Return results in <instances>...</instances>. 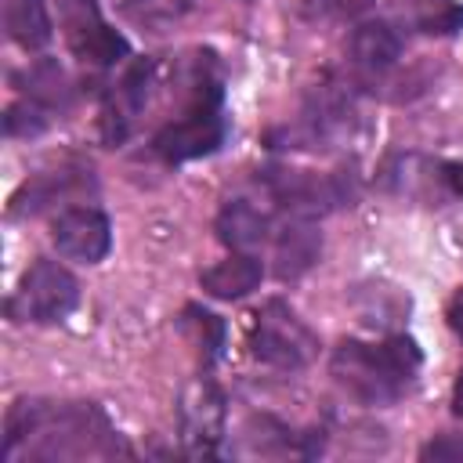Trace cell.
<instances>
[{"label": "cell", "instance_id": "cell-10", "mask_svg": "<svg viewBox=\"0 0 463 463\" xmlns=\"http://www.w3.org/2000/svg\"><path fill=\"white\" fill-rule=\"evenodd\" d=\"M51 242L65 260L98 264L112 246V224L98 206H65L51 221Z\"/></svg>", "mask_w": 463, "mask_h": 463}, {"label": "cell", "instance_id": "cell-7", "mask_svg": "<svg viewBox=\"0 0 463 463\" xmlns=\"http://www.w3.org/2000/svg\"><path fill=\"white\" fill-rule=\"evenodd\" d=\"M264 188L293 217H322L336 206H351V199H354V177L344 174V170H336V174L268 170Z\"/></svg>", "mask_w": 463, "mask_h": 463}, {"label": "cell", "instance_id": "cell-14", "mask_svg": "<svg viewBox=\"0 0 463 463\" xmlns=\"http://www.w3.org/2000/svg\"><path fill=\"white\" fill-rule=\"evenodd\" d=\"M260 279H264L260 257H253L250 250H235L232 257H224L213 268H206L199 275V286L213 300H242L246 293H253L260 286Z\"/></svg>", "mask_w": 463, "mask_h": 463}, {"label": "cell", "instance_id": "cell-4", "mask_svg": "<svg viewBox=\"0 0 463 463\" xmlns=\"http://www.w3.org/2000/svg\"><path fill=\"white\" fill-rule=\"evenodd\" d=\"M354 127H358L354 94L344 83H318L307 94V101L300 109V119L293 127H286V145L282 148L326 152V148H336V145L351 141Z\"/></svg>", "mask_w": 463, "mask_h": 463}, {"label": "cell", "instance_id": "cell-24", "mask_svg": "<svg viewBox=\"0 0 463 463\" xmlns=\"http://www.w3.org/2000/svg\"><path fill=\"white\" fill-rule=\"evenodd\" d=\"M449 326H452V333L463 336V293H456L449 304Z\"/></svg>", "mask_w": 463, "mask_h": 463}, {"label": "cell", "instance_id": "cell-5", "mask_svg": "<svg viewBox=\"0 0 463 463\" xmlns=\"http://www.w3.org/2000/svg\"><path fill=\"white\" fill-rule=\"evenodd\" d=\"M250 351L257 362H264L268 369L279 373H297L304 369L315 351H318V336L297 318V311L282 300H268L250 326Z\"/></svg>", "mask_w": 463, "mask_h": 463}, {"label": "cell", "instance_id": "cell-18", "mask_svg": "<svg viewBox=\"0 0 463 463\" xmlns=\"http://www.w3.org/2000/svg\"><path fill=\"white\" fill-rule=\"evenodd\" d=\"M402 14L412 29L427 36H452L463 29V4L459 0H402Z\"/></svg>", "mask_w": 463, "mask_h": 463}, {"label": "cell", "instance_id": "cell-1", "mask_svg": "<svg viewBox=\"0 0 463 463\" xmlns=\"http://www.w3.org/2000/svg\"><path fill=\"white\" fill-rule=\"evenodd\" d=\"M423 365V351L412 336H387L380 344L340 340L329 358V373L340 391L358 405H394L409 394Z\"/></svg>", "mask_w": 463, "mask_h": 463}, {"label": "cell", "instance_id": "cell-22", "mask_svg": "<svg viewBox=\"0 0 463 463\" xmlns=\"http://www.w3.org/2000/svg\"><path fill=\"white\" fill-rule=\"evenodd\" d=\"M373 0H300V14L307 22H347L362 14Z\"/></svg>", "mask_w": 463, "mask_h": 463}, {"label": "cell", "instance_id": "cell-12", "mask_svg": "<svg viewBox=\"0 0 463 463\" xmlns=\"http://www.w3.org/2000/svg\"><path fill=\"white\" fill-rule=\"evenodd\" d=\"M347 54H351V65L362 76L376 80V76H383V72H391L398 65V58H402V33L391 22H383V18L362 22L351 33Z\"/></svg>", "mask_w": 463, "mask_h": 463}, {"label": "cell", "instance_id": "cell-13", "mask_svg": "<svg viewBox=\"0 0 463 463\" xmlns=\"http://www.w3.org/2000/svg\"><path fill=\"white\" fill-rule=\"evenodd\" d=\"M322 253V232L315 217H289L275 239V275L282 282L300 279Z\"/></svg>", "mask_w": 463, "mask_h": 463}, {"label": "cell", "instance_id": "cell-25", "mask_svg": "<svg viewBox=\"0 0 463 463\" xmlns=\"http://www.w3.org/2000/svg\"><path fill=\"white\" fill-rule=\"evenodd\" d=\"M445 184L463 199V163H449L445 166Z\"/></svg>", "mask_w": 463, "mask_h": 463}, {"label": "cell", "instance_id": "cell-15", "mask_svg": "<svg viewBox=\"0 0 463 463\" xmlns=\"http://www.w3.org/2000/svg\"><path fill=\"white\" fill-rule=\"evenodd\" d=\"M271 232V213L257 199H228L217 213V239L232 250H253L268 239Z\"/></svg>", "mask_w": 463, "mask_h": 463}, {"label": "cell", "instance_id": "cell-3", "mask_svg": "<svg viewBox=\"0 0 463 463\" xmlns=\"http://www.w3.org/2000/svg\"><path fill=\"white\" fill-rule=\"evenodd\" d=\"M188 87H192V94H188L184 112L174 116L170 123H163L152 137V152L166 163H188V159L210 156L228 137V119L221 112L224 90H221V76H217L210 51L199 54Z\"/></svg>", "mask_w": 463, "mask_h": 463}, {"label": "cell", "instance_id": "cell-16", "mask_svg": "<svg viewBox=\"0 0 463 463\" xmlns=\"http://www.w3.org/2000/svg\"><path fill=\"white\" fill-rule=\"evenodd\" d=\"M0 18H4L7 36L22 51H40L54 36L47 0H0Z\"/></svg>", "mask_w": 463, "mask_h": 463}, {"label": "cell", "instance_id": "cell-8", "mask_svg": "<svg viewBox=\"0 0 463 463\" xmlns=\"http://www.w3.org/2000/svg\"><path fill=\"white\" fill-rule=\"evenodd\" d=\"M61 11V25H65V40L72 47V54L80 61L90 65H116L123 58H130V43L123 40V33H116L101 11L98 0H58Z\"/></svg>", "mask_w": 463, "mask_h": 463}, {"label": "cell", "instance_id": "cell-6", "mask_svg": "<svg viewBox=\"0 0 463 463\" xmlns=\"http://www.w3.org/2000/svg\"><path fill=\"white\" fill-rule=\"evenodd\" d=\"M76 304H80V282H76V275L65 264L43 257V260H36L22 275L18 289L11 293L7 318L47 326V322H61L65 315H72Z\"/></svg>", "mask_w": 463, "mask_h": 463}, {"label": "cell", "instance_id": "cell-23", "mask_svg": "<svg viewBox=\"0 0 463 463\" xmlns=\"http://www.w3.org/2000/svg\"><path fill=\"white\" fill-rule=\"evenodd\" d=\"M420 459H463V438L441 434L420 449Z\"/></svg>", "mask_w": 463, "mask_h": 463}, {"label": "cell", "instance_id": "cell-26", "mask_svg": "<svg viewBox=\"0 0 463 463\" xmlns=\"http://www.w3.org/2000/svg\"><path fill=\"white\" fill-rule=\"evenodd\" d=\"M452 409H456V416H463V369H459L456 387H452Z\"/></svg>", "mask_w": 463, "mask_h": 463}, {"label": "cell", "instance_id": "cell-21", "mask_svg": "<svg viewBox=\"0 0 463 463\" xmlns=\"http://www.w3.org/2000/svg\"><path fill=\"white\" fill-rule=\"evenodd\" d=\"M51 112H54V109H47L43 101L22 94V98L7 109L4 127H7L11 137H36V134H43V130L51 127Z\"/></svg>", "mask_w": 463, "mask_h": 463}, {"label": "cell", "instance_id": "cell-11", "mask_svg": "<svg viewBox=\"0 0 463 463\" xmlns=\"http://www.w3.org/2000/svg\"><path fill=\"white\" fill-rule=\"evenodd\" d=\"M156 87V69L152 61H130L127 72L112 83L109 98H105V109H101V130H105V141H123L130 123L141 116V109L148 105V94Z\"/></svg>", "mask_w": 463, "mask_h": 463}, {"label": "cell", "instance_id": "cell-17", "mask_svg": "<svg viewBox=\"0 0 463 463\" xmlns=\"http://www.w3.org/2000/svg\"><path fill=\"white\" fill-rule=\"evenodd\" d=\"M90 177H80V170H61V174H43L36 181H25L14 199H11V213H36L43 206H51L54 199H69L76 188H83Z\"/></svg>", "mask_w": 463, "mask_h": 463}, {"label": "cell", "instance_id": "cell-20", "mask_svg": "<svg viewBox=\"0 0 463 463\" xmlns=\"http://www.w3.org/2000/svg\"><path fill=\"white\" fill-rule=\"evenodd\" d=\"M184 333H192V340L199 344L203 351V362H213L224 347V322L203 307H184V318H181Z\"/></svg>", "mask_w": 463, "mask_h": 463}, {"label": "cell", "instance_id": "cell-19", "mask_svg": "<svg viewBox=\"0 0 463 463\" xmlns=\"http://www.w3.org/2000/svg\"><path fill=\"white\" fill-rule=\"evenodd\" d=\"M192 7H195V0H119V11H123L134 25H145V29H152V33L170 29V25L181 22Z\"/></svg>", "mask_w": 463, "mask_h": 463}, {"label": "cell", "instance_id": "cell-9", "mask_svg": "<svg viewBox=\"0 0 463 463\" xmlns=\"http://www.w3.org/2000/svg\"><path fill=\"white\" fill-rule=\"evenodd\" d=\"M181 438H184V452L188 456H217V445L224 438V423H228V409H224V394L213 380L199 376L184 387L181 394Z\"/></svg>", "mask_w": 463, "mask_h": 463}, {"label": "cell", "instance_id": "cell-2", "mask_svg": "<svg viewBox=\"0 0 463 463\" xmlns=\"http://www.w3.org/2000/svg\"><path fill=\"white\" fill-rule=\"evenodd\" d=\"M109 423L94 405L83 402H40L22 398L7 412L4 456H11L25 441V456L36 459H61L94 452V438H109Z\"/></svg>", "mask_w": 463, "mask_h": 463}]
</instances>
